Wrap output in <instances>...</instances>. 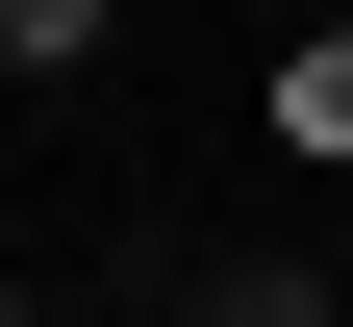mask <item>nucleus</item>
<instances>
[{"instance_id": "39448f33", "label": "nucleus", "mask_w": 353, "mask_h": 327, "mask_svg": "<svg viewBox=\"0 0 353 327\" xmlns=\"http://www.w3.org/2000/svg\"><path fill=\"white\" fill-rule=\"evenodd\" d=\"M176 327H202V302H176Z\"/></svg>"}, {"instance_id": "f257e3e1", "label": "nucleus", "mask_w": 353, "mask_h": 327, "mask_svg": "<svg viewBox=\"0 0 353 327\" xmlns=\"http://www.w3.org/2000/svg\"><path fill=\"white\" fill-rule=\"evenodd\" d=\"M278 151H328V176H353V25H303V51H278Z\"/></svg>"}, {"instance_id": "7ed1b4c3", "label": "nucleus", "mask_w": 353, "mask_h": 327, "mask_svg": "<svg viewBox=\"0 0 353 327\" xmlns=\"http://www.w3.org/2000/svg\"><path fill=\"white\" fill-rule=\"evenodd\" d=\"M202 327H328V302H303V277H228V302H202Z\"/></svg>"}, {"instance_id": "20e7f679", "label": "nucleus", "mask_w": 353, "mask_h": 327, "mask_svg": "<svg viewBox=\"0 0 353 327\" xmlns=\"http://www.w3.org/2000/svg\"><path fill=\"white\" fill-rule=\"evenodd\" d=\"M0 327H26V277H0Z\"/></svg>"}, {"instance_id": "f03ea898", "label": "nucleus", "mask_w": 353, "mask_h": 327, "mask_svg": "<svg viewBox=\"0 0 353 327\" xmlns=\"http://www.w3.org/2000/svg\"><path fill=\"white\" fill-rule=\"evenodd\" d=\"M101 25H126V0H0V76H76Z\"/></svg>"}]
</instances>
